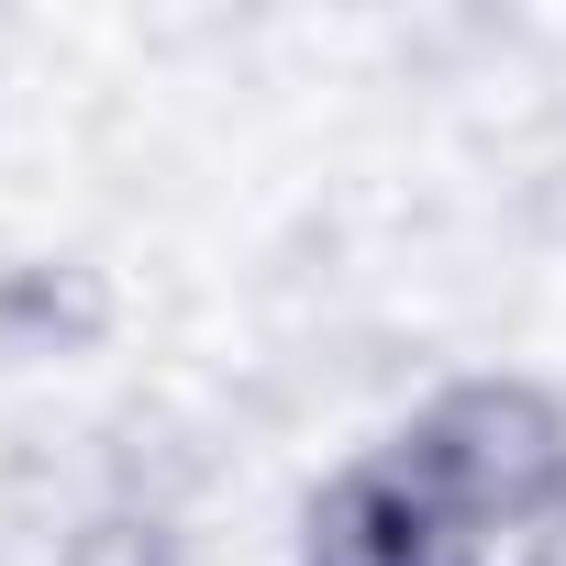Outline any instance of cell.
I'll return each mask as SVG.
<instances>
[{
	"instance_id": "cell-1",
	"label": "cell",
	"mask_w": 566,
	"mask_h": 566,
	"mask_svg": "<svg viewBox=\"0 0 566 566\" xmlns=\"http://www.w3.org/2000/svg\"><path fill=\"white\" fill-rule=\"evenodd\" d=\"M411 478L489 544V533H533L566 511V400L544 378H511V367H478V378H444L400 433Z\"/></svg>"
},
{
	"instance_id": "cell-4",
	"label": "cell",
	"mask_w": 566,
	"mask_h": 566,
	"mask_svg": "<svg viewBox=\"0 0 566 566\" xmlns=\"http://www.w3.org/2000/svg\"><path fill=\"white\" fill-rule=\"evenodd\" d=\"M56 566H189V544L156 500H101L56 533Z\"/></svg>"
},
{
	"instance_id": "cell-2",
	"label": "cell",
	"mask_w": 566,
	"mask_h": 566,
	"mask_svg": "<svg viewBox=\"0 0 566 566\" xmlns=\"http://www.w3.org/2000/svg\"><path fill=\"white\" fill-rule=\"evenodd\" d=\"M290 566H478V533L411 478L400 444H367L301 500Z\"/></svg>"
},
{
	"instance_id": "cell-6",
	"label": "cell",
	"mask_w": 566,
	"mask_h": 566,
	"mask_svg": "<svg viewBox=\"0 0 566 566\" xmlns=\"http://www.w3.org/2000/svg\"><path fill=\"white\" fill-rule=\"evenodd\" d=\"M544 233H555V244H566V167H555V178H544Z\"/></svg>"
},
{
	"instance_id": "cell-3",
	"label": "cell",
	"mask_w": 566,
	"mask_h": 566,
	"mask_svg": "<svg viewBox=\"0 0 566 566\" xmlns=\"http://www.w3.org/2000/svg\"><path fill=\"white\" fill-rule=\"evenodd\" d=\"M112 334V277L90 255H0V356H90Z\"/></svg>"
},
{
	"instance_id": "cell-5",
	"label": "cell",
	"mask_w": 566,
	"mask_h": 566,
	"mask_svg": "<svg viewBox=\"0 0 566 566\" xmlns=\"http://www.w3.org/2000/svg\"><path fill=\"white\" fill-rule=\"evenodd\" d=\"M522 566H566V511H555V522H533V533H522Z\"/></svg>"
}]
</instances>
